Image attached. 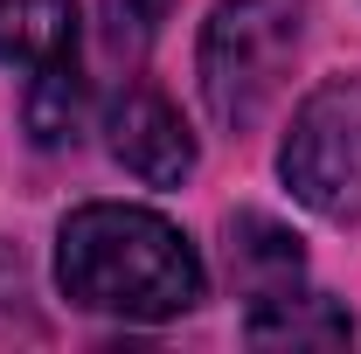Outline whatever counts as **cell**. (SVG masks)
<instances>
[{"mask_svg":"<svg viewBox=\"0 0 361 354\" xmlns=\"http://www.w3.org/2000/svg\"><path fill=\"white\" fill-rule=\"evenodd\" d=\"M56 278L70 306L111 319H174L202 306V257L167 216L133 202H90L56 236Z\"/></svg>","mask_w":361,"mask_h":354,"instance_id":"cell-1","label":"cell"},{"mask_svg":"<svg viewBox=\"0 0 361 354\" xmlns=\"http://www.w3.org/2000/svg\"><path fill=\"white\" fill-rule=\"evenodd\" d=\"M306 42V0H216L202 28V97L223 133H250L278 104Z\"/></svg>","mask_w":361,"mask_h":354,"instance_id":"cell-2","label":"cell"},{"mask_svg":"<svg viewBox=\"0 0 361 354\" xmlns=\"http://www.w3.org/2000/svg\"><path fill=\"white\" fill-rule=\"evenodd\" d=\"M278 174L313 216L361 222V77H326L292 111Z\"/></svg>","mask_w":361,"mask_h":354,"instance_id":"cell-3","label":"cell"},{"mask_svg":"<svg viewBox=\"0 0 361 354\" xmlns=\"http://www.w3.org/2000/svg\"><path fill=\"white\" fill-rule=\"evenodd\" d=\"M111 160L146 188H180L195 174V133L160 90H126L111 104Z\"/></svg>","mask_w":361,"mask_h":354,"instance_id":"cell-4","label":"cell"},{"mask_svg":"<svg viewBox=\"0 0 361 354\" xmlns=\"http://www.w3.org/2000/svg\"><path fill=\"white\" fill-rule=\"evenodd\" d=\"M257 348H341L355 334V319L334 306L326 292H271V299H250V326H243Z\"/></svg>","mask_w":361,"mask_h":354,"instance_id":"cell-5","label":"cell"},{"mask_svg":"<svg viewBox=\"0 0 361 354\" xmlns=\"http://www.w3.org/2000/svg\"><path fill=\"white\" fill-rule=\"evenodd\" d=\"M229 264H236L243 299H271V292H292L306 278V250L271 216H236L229 222Z\"/></svg>","mask_w":361,"mask_h":354,"instance_id":"cell-6","label":"cell"},{"mask_svg":"<svg viewBox=\"0 0 361 354\" xmlns=\"http://www.w3.org/2000/svg\"><path fill=\"white\" fill-rule=\"evenodd\" d=\"M77 56V0H0V63L42 70Z\"/></svg>","mask_w":361,"mask_h":354,"instance_id":"cell-7","label":"cell"},{"mask_svg":"<svg viewBox=\"0 0 361 354\" xmlns=\"http://www.w3.org/2000/svg\"><path fill=\"white\" fill-rule=\"evenodd\" d=\"M77 118H84V77H77V56L42 63V70H35V90H28V133L42 139V146H63V139H77Z\"/></svg>","mask_w":361,"mask_h":354,"instance_id":"cell-8","label":"cell"}]
</instances>
